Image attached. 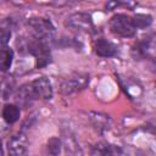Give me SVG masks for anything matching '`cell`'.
<instances>
[{"instance_id":"obj_1","label":"cell","mask_w":156,"mask_h":156,"mask_svg":"<svg viewBox=\"0 0 156 156\" xmlns=\"http://www.w3.org/2000/svg\"><path fill=\"white\" fill-rule=\"evenodd\" d=\"M30 33L33 34L34 39L41 40V41H46L52 39L54 34H55V27L54 24L46 20V18H41V17H33L29 18L27 22Z\"/></svg>"},{"instance_id":"obj_2","label":"cell","mask_w":156,"mask_h":156,"mask_svg":"<svg viewBox=\"0 0 156 156\" xmlns=\"http://www.w3.org/2000/svg\"><path fill=\"white\" fill-rule=\"evenodd\" d=\"M110 29L115 35L118 37H133L135 34V24L133 22V18L122 15V13H117L115 15L111 20H110Z\"/></svg>"},{"instance_id":"obj_3","label":"cell","mask_w":156,"mask_h":156,"mask_svg":"<svg viewBox=\"0 0 156 156\" xmlns=\"http://www.w3.org/2000/svg\"><path fill=\"white\" fill-rule=\"evenodd\" d=\"M66 26L71 29L79 32L91 33L94 30V23L91 17L88 13H83V12H77L68 16L66 20Z\"/></svg>"},{"instance_id":"obj_4","label":"cell","mask_w":156,"mask_h":156,"mask_svg":"<svg viewBox=\"0 0 156 156\" xmlns=\"http://www.w3.org/2000/svg\"><path fill=\"white\" fill-rule=\"evenodd\" d=\"M138 57L156 58V33H150L145 35L134 49Z\"/></svg>"},{"instance_id":"obj_5","label":"cell","mask_w":156,"mask_h":156,"mask_svg":"<svg viewBox=\"0 0 156 156\" xmlns=\"http://www.w3.org/2000/svg\"><path fill=\"white\" fill-rule=\"evenodd\" d=\"M27 49H28V52L35 56L38 66H44L50 62V52L45 41L38 40V39L32 40L27 44Z\"/></svg>"},{"instance_id":"obj_6","label":"cell","mask_w":156,"mask_h":156,"mask_svg":"<svg viewBox=\"0 0 156 156\" xmlns=\"http://www.w3.org/2000/svg\"><path fill=\"white\" fill-rule=\"evenodd\" d=\"M89 83V77L85 74H76L69 78H66L61 84V90L65 94H71L77 90L84 89Z\"/></svg>"},{"instance_id":"obj_7","label":"cell","mask_w":156,"mask_h":156,"mask_svg":"<svg viewBox=\"0 0 156 156\" xmlns=\"http://www.w3.org/2000/svg\"><path fill=\"white\" fill-rule=\"evenodd\" d=\"M62 144L65 146L67 156H83L79 144L69 129H62Z\"/></svg>"},{"instance_id":"obj_8","label":"cell","mask_w":156,"mask_h":156,"mask_svg":"<svg viewBox=\"0 0 156 156\" xmlns=\"http://www.w3.org/2000/svg\"><path fill=\"white\" fill-rule=\"evenodd\" d=\"M32 87L34 89V93L37 95V98L39 99H51L52 98V88H51V83L46 77H40L37 78L35 80L30 82Z\"/></svg>"},{"instance_id":"obj_9","label":"cell","mask_w":156,"mask_h":156,"mask_svg":"<svg viewBox=\"0 0 156 156\" xmlns=\"http://www.w3.org/2000/svg\"><path fill=\"white\" fill-rule=\"evenodd\" d=\"M9 156H28L27 141L22 135L13 136L7 144Z\"/></svg>"},{"instance_id":"obj_10","label":"cell","mask_w":156,"mask_h":156,"mask_svg":"<svg viewBox=\"0 0 156 156\" xmlns=\"http://www.w3.org/2000/svg\"><path fill=\"white\" fill-rule=\"evenodd\" d=\"M93 156H128V155L119 146L107 143H100L94 147Z\"/></svg>"},{"instance_id":"obj_11","label":"cell","mask_w":156,"mask_h":156,"mask_svg":"<svg viewBox=\"0 0 156 156\" xmlns=\"http://www.w3.org/2000/svg\"><path fill=\"white\" fill-rule=\"evenodd\" d=\"M94 50L101 57H111L116 54V46L111 41L104 39V38H100L95 41Z\"/></svg>"},{"instance_id":"obj_12","label":"cell","mask_w":156,"mask_h":156,"mask_svg":"<svg viewBox=\"0 0 156 156\" xmlns=\"http://www.w3.org/2000/svg\"><path fill=\"white\" fill-rule=\"evenodd\" d=\"M16 99L20 104H30L32 101H34L37 98L34 89L32 87V83H27L23 84L16 93Z\"/></svg>"},{"instance_id":"obj_13","label":"cell","mask_w":156,"mask_h":156,"mask_svg":"<svg viewBox=\"0 0 156 156\" xmlns=\"http://www.w3.org/2000/svg\"><path fill=\"white\" fill-rule=\"evenodd\" d=\"M20 113H21V111H20L18 106L13 105V104H7L2 108V118L9 124L15 123L20 118Z\"/></svg>"},{"instance_id":"obj_14","label":"cell","mask_w":156,"mask_h":156,"mask_svg":"<svg viewBox=\"0 0 156 156\" xmlns=\"http://www.w3.org/2000/svg\"><path fill=\"white\" fill-rule=\"evenodd\" d=\"M12 60H13V51L10 48H2L1 50V60H0V67L1 69L5 72L7 71L11 65H12Z\"/></svg>"},{"instance_id":"obj_15","label":"cell","mask_w":156,"mask_h":156,"mask_svg":"<svg viewBox=\"0 0 156 156\" xmlns=\"http://www.w3.org/2000/svg\"><path fill=\"white\" fill-rule=\"evenodd\" d=\"M61 145H62V141L56 138V136H52L48 140V151L50 155L52 156H57L61 151Z\"/></svg>"},{"instance_id":"obj_16","label":"cell","mask_w":156,"mask_h":156,"mask_svg":"<svg viewBox=\"0 0 156 156\" xmlns=\"http://www.w3.org/2000/svg\"><path fill=\"white\" fill-rule=\"evenodd\" d=\"M151 17L147 16V15H136L134 18H133V22L135 24V28H144V27H147L150 23H151Z\"/></svg>"},{"instance_id":"obj_17","label":"cell","mask_w":156,"mask_h":156,"mask_svg":"<svg viewBox=\"0 0 156 156\" xmlns=\"http://www.w3.org/2000/svg\"><path fill=\"white\" fill-rule=\"evenodd\" d=\"M10 35H11L10 30H6V28L1 29V44H2V48H6V44H7L9 39H10Z\"/></svg>"}]
</instances>
